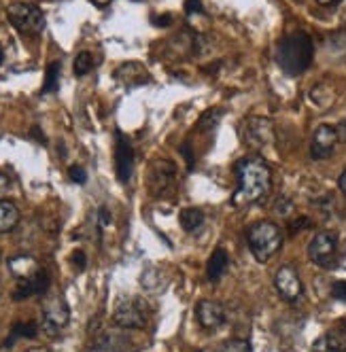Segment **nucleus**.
<instances>
[{"label": "nucleus", "instance_id": "42", "mask_svg": "<svg viewBox=\"0 0 346 352\" xmlns=\"http://www.w3.org/2000/svg\"><path fill=\"white\" fill-rule=\"evenodd\" d=\"M5 62V52H3V47H0V64Z\"/></svg>", "mask_w": 346, "mask_h": 352}, {"label": "nucleus", "instance_id": "20", "mask_svg": "<svg viewBox=\"0 0 346 352\" xmlns=\"http://www.w3.org/2000/svg\"><path fill=\"white\" fill-rule=\"evenodd\" d=\"M19 223V210L11 199H0V236L9 234L17 228Z\"/></svg>", "mask_w": 346, "mask_h": 352}, {"label": "nucleus", "instance_id": "10", "mask_svg": "<svg viewBox=\"0 0 346 352\" xmlns=\"http://www.w3.org/2000/svg\"><path fill=\"white\" fill-rule=\"evenodd\" d=\"M274 287L281 295L283 301L287 304H295V301H300L302 297V280H300V274L293 265H283L277 270L274 274Z\"/></svg>", "mask_w": 346, "mask_h": 352}, {"label": "nucleus", "instance_id": "33", "mask_svg": "<svg viewBox=\"0 0 346 352\" xmlns=\"http://www.w3.org/2000/svg\"><path fill=\"white\" fill-rule=\"evenodd\" d=\"M185 11H187L189 15H193V13H204L200 0H187V3H185Z\"/></svg>", "mask_w": 346, "mask_h": 352}, {"label": "nucleus", "instance_id": "7", "mask_svg": "<svg viewBox=\"0 0 346 352\" xmlns=\"http://www.w3.org/2000/svg\"><path fill=\"white\" fill-rule=\"evenodd\" d=\"M340 238L334 232H318L308 244V257L318 267H332L338 259Z\"/></svg>", "mask_w": 346, "mask_h": 352}, {"label": "nucleus", "instance_id": "2", "mask_svg": "<svg viewBox=\"0 0 346 352\" xmlns=\"http://www.w3.org/2000/svg\"><path fill=\"white\" fill-rule=\"evenodd\" d=\"M312 54H314L312 38L306 32L298 30V32L285 36L279 43L277 58H279L281 68L289 74V77H298V74H302L310 66Z\"/></svg>", "mask_w": 346, "mask_h": 352}, {"label": "nucleus", "instance_id": "1", "mask_svg": "<svg viewBox=\"0 0 346 352\" xmlns=\"http://www.w3.org/2000/svg\"><path fill=\"white\" fill-rule=\"evenodd\" d=\"M236 176H238V189L232 197L236 206H249L257 204L270 193L272 189V170L259 155L242 157L236 164Z\"/></svg>", "mask_w": 346, "mask_h": 352}, {"label": "nucleus", "instance_id": "26", "mask_svg": "<svg viewBox=\"0 0 346 352\" xmlns=\"http://www.w3.org/2000/svg\"><path fill=\"white\" fill-rule=\"evenodd\" d=\"M94 56L89 54V52H81V54H77V58H75V64H72V70H75V74L77 77H85V74L94 68Z\"/></svg>", "mask_w": 346, "mask_h": 352}, {"label": "nucleus", "instance_id": "24", "mask_svg": "<svg viewBox=\"0 0 346 352\" xmlns=\"http://www.w3.org/2000/svg\"><path fill=\"white\" fill-rule=\"evenodd\" d=\"M60 70H62L60 62H52V64L47 66V70H45V83H43V91L41 94H54V91H58V87H60Z\"/></svg>", "mask_w": 346, "mask_h": 352}, {"label": "nucleus", "instance_id": "31", "mask_svg": "<svg viewBox=\"0 0 346 352\" xmlns=\"http://www.w3.org/2000/svg\"><path fill=\"white\" fill-rule=\"evenodd\" d=\"M310 219H306V217H302V219H298V221H293L291 223V234H298V232H302V230H308L310 228Z\"/></svg>", "mask_w": 346, "mask_h": 352}, {"label": "nucleus", "instance_id": "43", "mask_svg": "<svg viewBox=\"0 0 346 352\" xmlns=\"http://www.w3.org/2000/svg\"><path fill=\"white\" fill-rule=\"evenodd\" d=\"M30 352H45V350H30Z\"/></svg>", "mask_w": 346, "mask_h": 352}, {"label": "nucleus", "instance_id": "27", "mask_svg": "<svg viewBox=\"0 0 346 352\" xmlns=\"http://www.w3.org/2000/svg\"><path fill=\"white\" fill-rule=\"evenodd\" d=\"M219 352H253V348L246 340H228L221 344Z\"/></svg>", "mask_w": 346, "mask_h": 352}, {"label": "nucleus", "instance_id": "9", "mask_svg": "<svg viewBox=\"0 0 346 352\" xmlns=\"http://www.w3.org/2000/svg\"><path fill=\"white\" fill-rule=\"evenodd\" d=\"M177 181V166L170 160H155L147 174V187L153 195H164Z\"/></svg>", "mask_w": 346, "mask_h": 352}, {"label": "nucleus", "instance_id": "12", "mask_svg": "<svg viewBox=\"0 0 346 352\" xmlns=\"http://www.w3.org/2000/svg\"><path fill=\"white\" fill-rule=\"evenodd\" d=\"M115 174L119 183L126 185L132 179V168H134V148L130 140L123 136L119 130L115 132Z\"/></svg>", "mask_w": 346, "mask_h": 352}, {"label": "nucleus", "instance_id": "6", "mask_svg": "<svg viewBox=\"0 0 346 352\" xmlns=\"http://www.w3.org/2000/svg\"><path fill=\"white\" fill-rule=\"evenodd\" d=\"M70 320V308L62 295H52L43 301V314H41V329L47 336H58Z\"/></svg>", "mask_w": 346, "mask_h": 352}, {"label": "nucleus", "instance_id": "34", "mask_svg": "<svg viewBox=\"0 0 346 352\" xmlns=\"http://www.w3.org/2000/svg\"><path fill=\"white\" fill-rule=\"evenodd\" d=\"M9 187H11V181H9V176L7 174H3L0 172V199H5L3 195L9 191Z\"/></svg>", "mask_w": 346, "mask_h": 352}, {"label": "nucleus", "instance_id": "29", "mask_svg": "<svg viewBox=\"0 0 346 352\" xmlns=\"http://www.w3.org/2000/svg\"><path fill=\"white\" fill-rule=\"evenodd\" d=\"M332 295H334L338 301H342V304H346V280H338V283H334V287H332Z\"/></svg>", "mask_w": 346, "mask_h": 352}, {"label": "nucleus", "instance_id": "23", "mask_svg": "<svg viewBox=\"0 0 346 352\" xmlns=\"http://www.w3.org/2000/svg\"><path fill=\"white\" fill-rule=\"evenodd\" d=\"M87 352H123V340L119 336L107 333L102 338H98Z\"/></svg>", "mask_w": 346, "mask_h": 352}, {"label": "nucleus", "instance_id": "21", "mask_svg": "<svg viewBox=\"0 0 346 352\" xmlns=\"http://www.w3.org/2000/svg\"><path fill=\"white\" fill-rule=\"evenodd\" d=\"M179 223L187 234H195L204 225V210L202 208H183L179 212Z\"/></svg>", "mask_w": 346, "mask_h": 352}, {"label": "nucleus", "instance_id": "19", "mask_svg": "<svg viewBox=\"0 0 346 352\" xmlns=\"http://www.w3.org/2000/svg\"><path fill=\"white\" fill-rule=\"evenodd\" d=\"M338 98V91L334 89V85L329 81H321L310 89V100L318 107V109H329Z\"/></svg>", "mask_w": 346, "mask_h": 352}, {"label": "nucleus", "instance_id": "8", "mask_svg": "<svg viewBox=\"0 0 346 352\" xmlns=\"http://www.w3.org/2000/svg\"><path fill=\"white\" fill-rule=\"evenodd\" d=\"M240 136L246 146L261 151L268 144L274 142V125H272V121L266 117H249L242 123Z\"/></svg>", "mask_w": 346, "mask_h": 352}, {"label": "nucleus", "instance_id": "40", "mask_svg": "<svg viewBox=\"0 0 346 352\" xmlns=\"http://www.w3.org/2000/svg\"><path fill=\"white\" fill-rule=\"evenodd\" d=\"M338 136H340V140H344V142H346V121H342V123H340V128H338Z\"/></svg>", "mask_w": 346, "mask_h": 352}, {"label": "nucleus", "instance_id": "3", "mask_svg": "<svg viewBox=\"0 0 346 352\" xmlns=\"http://www.w3.org/2000/svg\"><path fill=\"white\" fill-rule=\"evenodd\" d=\"M246 244H249L253 257L259 263H266L274 257L283 246V232L277 223L257 221L246 230Z\"/></svg>", "mask_w": 346, "mask_h": 352}, {"label": "nucleus", "instance_id": "25", "mask_svg": "<svg viewBox=\"0 0 346 352\" xmlns=\"http://www.w3.org/2000/svg\"><path fill=\"white\" fill-rule=\"evenodd\" d=\"M221 117H224V111H221V109H210V111H206V113L200 117V121H197V130H200V132H210V130H215L217 125H219V121H221Z\"/></svg>", "mask_w": 346, "mask_h": 352}, {"label": "nucleus", "instance_id": "39", "mask_svg": "<svg viewBox=\"0 0 346 352\" xmlns=\"http://www.w3.org/2000/svg\"><path fill=\"white\" fill-rule=\"evenodd\" d=\"M170 19H172L170 15H164V17H153L155 26H168V21H170Z\"/></svg>", "mask_w": 346, "mask_h": 352}, {"label": "nucleus", "instance_id": "5", "mask_svg": "<svg viewBox=\"0 0 346 352\" xmlns=\"http://www.w3.org/2000/svg\"><path fill=\"white\" fill-rule=\"evenodd\" d=\"M113 322L121 329H142L149 322V306L140 297L121 299L113 310Z\"/></svg>", "mask_w": 346, "mask_h": 352}, {"label": "nucleus", "instance_id": "32", "mask_svg": "<svg viewBox=\"0 0 346 352\" xmlns=\"http://www.w3.org/2000/svg\"><path fill=\"white\" fill-rule=\"evenodd\" d=\"M72 265H75L79 272H83L85 270V253H83V250H75V253H72Z\"/></svg>", "mask_w": 346, "mask_h": 352}, {"label": "nucleus", "instance_id": "11", "mask_svg": "<svg viewBox=\"0 0 346 352\" xmlns=\"http://www.w3.org/2000/svg\"><path fill=\"white\" fill-rule=\"evenodd\" d=\"M340 142V136H338V128H334V125H321V128H316L314 136H312V142H310V155L312 160L316 162H323L327 157L334 155V151Z\"/></svg>", "mask_w": 346, "mask_h": 352}, {"label": "nucleus", "instance_id": "13", "mask_svg": "<svg viewBox=\"0 0 346 352\" xmlns=\"http://www.w3.org/2000/svg\"><path fill=\"white\" fill-rule=\"evenodd\" d=\"M195 318L200 322L202 329L215 331L226 322V308L221 306L219 301L202 299V301H197V306H195Z\"/></svg>", "mask_w": 346, "mask_h": 352}, {"label": "nucleus", "instance_id": "4", "mask_svg": "<svg viewBox=\"0 0 346 352\" xmlns=\"http://www.w3.org/2000/svg\"><path fill=\"white\" fill-rule=\"evenodd\" d=\"M7 17L11 26L26 34V36H39L45 30V15L43 11L32 3H13L7 7Z\"/></svg>", "mask_w": 346, "mask_h": 352}, {"label": "nucleus", "instance_id": "41", "mask_svg": "<svg viewBox=\"0 0 346 352\" xmlns=\"http://www.w3.org/2000/svg\"><path fill=\"white\" fill-rule=\"evenodd\" d=\"M340 189H342V193H344V197H346V170L340 174Z\"/></svg>", "mask_w": 346, "mask_h": 352}, {"label": "nucleus", "instance_id": "22", "mask_svg": "<svg viewBox=\"0 0 346 352\" xmlns=\"http://www.w3.org/2000/svg\"><path fill=\"white\" fill-rule=\"evenodd\" d=\"M36 336H39V324H36V322H17V324H13L11 336H9V340L5 342V348H11L13 342L19 340V338L34 340Z\"/></svg>", "mask_w": 346, "mask_h": 352}, {"label": "nucleus", "instance_id": "28", "mask_svg": "<svg viewBox=\"0 0 346 352\" xmlns=\"http://www.w3.org/2000/svg\"><path fill=\"white\" fill-rule=\"evenodd\" d=\"M68 176H70V181L77 183V185H85V181H87V174H85V170L81 166H70Z\"/></svg>", "mask_w": 346, "mask_h": 352}, {"label": "nucleus", "instance_id": "16", "mask_svg": "<svg viewBox=\"0 0 346 352\" xmlns=\"http://www.w3.org/2000/svg\"><path fill=\"white\" fill-rule=\"evenodd\" d=\"M312 352H346V327H334L314 342Z\"/></svg>", "mask_w": 346, "mask_h": 352}, {"label": "nucleus", "instance_id": "30", "mask_svg": "<svg viewBox=\"0 0 346 352\" xmlns=\"http://www.w3.org/2000/svg\"><path fill=\"white\" fill-rule=\"evenodd\" d=\"M274 210H277V214H281V217H289L291 210H293V204L289 202V199H279L277 206H274Z\"/></svg>", "mask_w": 346, "mask_h": 352}, {"label": "nucleus", "instance_id": "36", "mask_svg": "<svg viewBox=\"0 0 346 352\" xmlns=\"http://www.w3.org/2000/svg\"><path fill=\"white\" fill-rule=\"evenodd\" d=\"M340 23H342V28L346 30V0H342V3H340Z\"/></svg>", "mask_w": 346, "mask_h": 352}, {"label": "nucleus", "instance_id": "35", "mask_svg": "<svg viewBox=\"0 0 346 352\" xmlns=\"http://www.w3.org/2000/svg\"><path fill=\"white\" fill-rule=\"evenodd\" d=\"M181 153L185 155L187 168L191 170V168H193V153H191V148H189V144H183V146H181Z\"/></svg>", "mask_w": 346, "mask_h": 352}, {"label": "nucleus", "instance_id": "17", "mask_svg": "<svg viewBox=\"0 0 346 352\" xmlns=\"http://www.w3.org/2000/svg\"><path fill=\"white\" fill-rule=\"evenodd\" d=\"M39 270H41V265L36 263V259L28 257V255H17L9 261V272L13 274L15 280H26L30 276H34Z\"/></svg>", "mask_w": 346, "mask_h": 352}, {"label": "nucleus", "instance_id": "15", "mask_svg": "<svg viewBox=\"0 0 346 352\" xmlns=\"http://www.w3.org/2000/svg\"><path fill=\"white\" fill-rule=\"evenodd\" d=\"M115 79L119 83H123L126 87H140L144 83H149L151 77H149V70H147L142 64L138 62H126L121 64L117 70H115Z\"/></svg>", "mask_w": 346, "mask_h": 352}, {"label": "nucleus", "instance_id": "14", "mask_svg": "<svg viewBox=\"0 0 346 352\" xmlns=\"http://www.w3.org/2000/svg\"><path fill=\"white\" fill-rule=\"evenodd\" d=\"M47 291H49V276L41 267L34 276H30V278L17 280V287L13 291V299L15 301H21V299H28L32 295H45Z\"/></svg>", "mask_w": 346, "mask_h": 352}, {"label": "nucleus", "instance_id": "38", "mask_svg": "<svg viewBox=\"0 0 346 352\" xmlns=\"http://www.w3.org/2000/svg\"><path fill=\"white\" fill-rule=\"evenodd\" d=\"M89 3L96 5L98 9H105V7H109V5L113 3V0H89Z\"/></svg>", "mask_w": 346, "mask_h": 352}, {"label": "nucleus", "instance_id": "37", "mask_svg": "<svg viewBox=\"0 0 346 352\" xmlns=\"http://www.w3.org/2000/svg\"><path fill=\"white\" fill-rule=\"evenodd\" d=\"M316 3H318L321 7H336V5L342 3V0H316Z\"/></svg>", "mask_w": 346, "mask_h": 352}, {"label": "nucleus", "instance_id": "18", "mask_svg": "<svg viewBox=\"0 0 346 352\" xmlns=\"http://www.w3.org/2000/svg\"><path fill=\"white\" fill-rule=\"evenodd\" d=\"M230 267V257L224 248H215L213 255L208 257V263H206V274L213 283H217L221 276H224Z\"/></svg>", "mask_w": 346, "mask_h": 352}]
</instances>
